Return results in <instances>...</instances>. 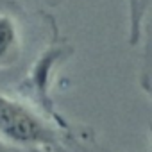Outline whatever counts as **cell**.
<instances>
[{
  "mask_svg": "<svg viewBox=\"0 0 152 152\" xmlns=\"http://www.w3.org/2000/svg\"><path fill=\"white\" fill-rule=\"evenodd\" d=\"M18 48V27L11 15L0 11V64H6L16 54Z\"/></svg>",
  "mask_w": 152,
  "mask_h": 152,
  "instance_id": "6da1fadb",
  "label": "cell"
},
{
  "mask_svg": "<svg viewBox=\"0 0 152 152\" xmlns=\"http://www.w3.org/2000/svg\"><path fill=\"white\" fill-rule=\"evenodd\" d=\"M143 4L145 0H131V11H132V36H136V31L140 27V20H141V11H143Z\"/></svg>",
  "mask_w": 152,
  "mask_h": 152,
  "instance_id": "7a4b0ae2",
  "label": "cell"
}]
</instances>
